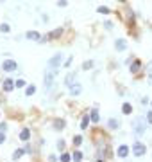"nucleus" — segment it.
<instances>
[{
    "label": "nucleus",
    "instance_id": "nucleus-11",
    "mask_svg": "<svg viewBox=\"0 0 152 162\" xmlns=\"http://www.w3.org/2000/svg\"><path fill=\"white\" fill-rule=\"evenodd\" d=\"M140 68H141V63H140V59H134V61L131 63V72H132V74H136L138 70H140Z\"/></svg>",
    "mask_w": 152,
    "mask_h": 162
},
{
    "label": "nucleus",
    "instance_id": "nucleus-2",
    "mask_svg": "<svg viewBox=\"0 0 152 162\" xmlns=\"http://www.w3.org/2000/svg\"><path fill=\"white\" fill-rule=\"evenodd\" d=\"M61 59H63V56H61V52H58V54H54L50 58V61H48V70H58V67L61 65Z\"/></svg>",
    "mask_w": 152,
    "mask_h": 162
},
{
    "label": "nucleus",
    "instance_id": "nucleus-34",
    "mask_svg": "<svg viewBox=\"0 0 152 162\" xmlns=\"http://www.w3.org/2000/svg\"><path fill=\"white\" fill-rule=\"evenodd\" d=\"M147 70H149V72H152V61L149 63V65H147Z\"/></svg>",
    "mask_w": 152,
    "mask_h": 162
},
{
    "label": "nucleus",
    "instance_id": "nucleus-23",
    "mask_svg": "<svg viewBox=\"0 0 152 162\" xmlns=\"http://www.w3.org/2000/svg\"><path fill=\"white\" fill-rule=\"evenodd\" d=\"M91 67H93V61L90 59V61H86V63H82V70H90Z\"/></svg>",
    "mask_w": 152,
    "mask_h": 162
},
{
    "label": "nucleus",
    "instance_id": "nucleus-20",
    "mask_svg": "<svg viewBox=\"0 0 152 162\" xmlns=\"http://www.w3.org/2000/svg\"><path fill=\"white\" fill-rule=\"evenodd\" d=\"M34 92H36V87H34V85H29V87H27V90H25V94H27V96H32Z\"/></svg>",
    "mask_w": 152,
    "mask_h": 162
},
{
    "label": "nucleus",
    "instance_id": "nucleus-14",
    "mask_svg": "<svg viewBox=\"0 0 152 162\" xmlns=\"http://www.w3.org/2000/svg\"><path fill=\"white\" fill-rule=\"evenodd\" d=\"M54 128L56 130H63L65 128V119H56L54 121Z\"/></svg>",
    "mask_w": 152,
    "mask_h": 162
},
{
    "label": "nucleus",
    "instance_id": "nucleus-7",
    "mask_svg": "<svg viewBox=\"0 0 152 162\" xmlns=\"http://www.w3.org/2000/svg\"><path fill=\"white\" fill-rule=\"evenodd\" d=\"M118 157H122V159H125L127 155H129V146H125V144H122V146H118Z\"/></svg>",
    "mask_w": 152,
    "mask_h": 162
},
{
    "label": "nucleus",
    "instance_id": "nucleus-16",
    "mask_svg": "<svg viewBox=\"0 0 152 162\" xmlns=\"http://www.w3.org/2000/svg\"><path fill=\"white\" fill-rule=\"evenodd\" d=\"M90 119H91L93 123H99V121H100V115H99V112H97V110H91V114H90Z\"/></svg>",
    "mask_w": 152,
    "mask_h": 162
},
{
    "label": "nucleus",
    "instance_id": "nucleus-31",
    "mask_svg": "<svg viewBox=\"0 0 152 162\" xmlns=\"http://www.w3.org/2000/svg\"><path fill=\"white\" fill-rule=\"evenodd\" d=\"M4 140H6V135H4V132H0V144H2Z\"/></svg>",
    "mask_w": 152,
    "mask_h": 162
},
{
    "label": "nucleus",
    "instance_id": "nucleus-26",
    "mask_svg": "<svg viewBox=\"0 0 152 162\" xmlns=\"http://www.w3.org/2000/svg\"><path fill=\"white\" fill-rule=\"evenodd\" d=\"M81 142H82V137H81V135H75V137H73V144H75V146H81Z\"/></svg>",
    "mask_w": 152,
    "mask_h": 162
},
{
    "label": "nucleus",
    "instance_id": "nucleus-6",
    "mask_svg": "<svg viewBox=\"0 0 152 162\" xmlns=\"http://www.w3.org/2000/svg\"><path fill=\"white\" fill-rule=\"evenodd\" d=\"M115 49L116 51H125V49H127V42H125L123 38H118L115 42Z\"/></svg>",
    "mask_w": 152,
    "mask_h": 162
},
{
    "label": "nucleus",
    "instance_id": "nucleus-10",
    "mask_svg": "<svg viewBox=\"0 0 152 162\" xmlns=\"http://www.w3.org/2000/svg\"><path fill=\"white\" fill-rule=\"evenodd\" d=\"M25 38H29V40H36V42L41 40L39 33H36V31H29V33H25Z\"/></svg>",
    "mask_w": 152,
    "mask_h": 162
},
{
    "label": "nucleus",
    "instance_id": "nucleus-28",
    "mask_svg": "<svg viewBox=\"0 0 152 162\" xmlns=\"http://www.w3.org/2000/svg\"><path fill=\"white\" fill-rule=\"evenodd\" d=\"M147 123H149V124H152V110L147 114Z\"/></svg>",
    "mask_w": 152,
    "mask_h": 162
},
{
    "label": "nucleus",
    "instance_id": "nucleus-12",
    "mask_svg": "<svg viewBox=\"0 0 152 162\" xmlns=\"http://www.w3.org/2000/svg\"><path fill=\"white\" fill-rule=\"evenodd\" d=\"M118 126H120V123H118V119H109L108 121V128H111V130H116V128H118Z\"/></svg>",
    "mask_w": 152,
    "mask_h": 162
},
{
    "label": "nucleus",
    "instance_id": "nucleus-8",
    "mask_svg": "<svg viewBox=\"0 0 152 162\" xmlns=\"http://www.w3.org/2000/svg\"><path fill=\"white\" fill-rule=\"evenodd\" d=\"M16 87V83H13L11 79H6L4 81V85H2V89H4V92H11V90Z\"/></svg>",
    "mask_w": 152,
    "mask_h": 162
},
{
    "label": "nucleus",
    "instance_id": "nucleus-27",
    "mask_svg": "<svg viewBox=\"0 0 152 162\" xmlns=\"http://www.w3.org/2000/svg\"><path fill=\"white\" fill-rule=\"evenodd\" d=\"M0 33H9V25H7V23H0Z\"/></svg>",
    "mask_w": 152,
    "mask_h": 162
},
{
    "label": "nucleus",
    "instance_id": "nucleus-29",
    "mask_svg": "<svg viewBox=\"0 0 152 162\" xmlns=\"http://www.w3.org/2000/svg\"><path fill=\"white\" fill-rule=\"evenodd\" d=\"M23 85H25V81H23V79H18V81H16V87H18V89H22Z\"/></svg>",
    "mask_w": 152,
    "mask_h": 162
},
{
    "label": "nucleus",
    "instance_id": "nucleus-19",
    "mask_svg": "<svg viewBox=\"0 0 152 162\" xmlns=\"http://www.w3.org/2000/svg\"><path fill=\"white\" fill-rule=\"evenodd\" d=\"M97 13H100V15H109L111 11H109V8H106V6H100V8L97 9Z\"/></svg>",
    "mask_w": 152,
    "mask_h": 162
},
{
    "label": "nucleus",
    "instance_id": "nucleus-15",
    "mask_svg": "<svg viewBox=\"0 0 152 162\" xmlns=\"http://www.w3.org/2000/svg\"><path fill=\"white\" fill-rule=\"evenodd\" d=\"M20 139H22V140H29V139H30V132L27 130V128L20 132Z\"/></svg>",
    "mask_w": 152,
    "mask_h": 162
},
{
    "label": "nucleus",
    "instance_id": "nucleus-33",
    "mask_svg": "<svg viewBox=\"0 0 152 162\" xmlns=\"http://www.w3.org/2000/svg\"><path fill=\"white\" fill-rule=\"evenodd\" d=\"M6 130V123H0V132H4Z\"/></svg>",
    "mask_w": 152,
    "mask_h": 162
},
{
    "label": "nucleus",
    "instance_id": "nucleus-18",
    "mask_svg": "<svg viewBox=\"0 0 152 162\" xmlns=\"http://www.w3.org/2000/svg\"><path fill=\"white\" fill-rule=\"evenodd\" d=\"M61 34H63V29H61V27H59V29L52 31L50 34H48V38H59V36H61Z\"/></svg>",
    "mask_w": 152,
    "mask_h": 162
},
{
    "label": "nucleus",
    "instance_id": "nucleus-17",
    "mask_svg": "<svg viewBox=\"0 0 152 162\" xmlns=\"http://www.w3.org/2000/svg\"><path fill=\"white\" fill-rule=\"evenodd\" d=\"M122 112L125 114V115H129L131 112H132V106H131L129 103H123V104H122Z\"/></svg>",
    "mask_w": 152,
    "mask_h": 162
},
{
    "label": "nucleus",
    "instance_id": "nucleus-32",
    "mask_svg": "<svg viewBox=\"0 0 152 162\" xmlns=\"http://www.w3.org/2000/svg\"><path fill=\"white\" fill-rule=\"evenodd\" d=\"M104 25H106V29H113V23H111V22H106Z\"/></svg>",
    "mask_w": 152,
    "mask_h": 162
},
{
    "label": "nucleus",
    "instance_id": "nucleus-5",
    "mask_svg": "<svg viewBox=\"0 0 152 162\" xmlns=\"http://www.w3.org/2000/svg\"><path fill=\"white\" fill-rule=\"evenodd\" d=\"M56 78V72L54 70H47V74H45V87L47 89H50L52 87V79Z\"/></svg>",
    "mask_w": 152,
    "mask_h": 162
},
{
    "label": "nucleus",
    "instance_id": "nucleus-21",
    "mask_svg": "<svg viewBox=\"0 0 152 162\" xmlns=\"http://www.w3.org/2000/svg\"><path fill=\"white\" fill-rule=\"evenodd\" d=\"M90 121H91L90 117H82V121H81V128H82V130H86V126H88Z\"/></svg>",
    "mask_w": 152,
    "mask_h": 162
},
{
    "label": "nucleus",
    "instance_id": "nucleus-9",
    "mask_svg": "<svg viewBox=\"0 0 152 162\" xmlns=\"http://www.w3.org/2000/svg\"><path fill=\"white\" fill-rule=\"evenodd\" d=\"M81 90H82V87H81L79 83H75V85H72V87H70V96H79Z\"/></svg>",
    "mask_w": 152,
    "mask_h": 162
},
{
    "label": "nucleus",
    "instance_id": "nucleus-24",
    "mask_svg": "<svg viewBox=\"0 0 152 162\" xmlns=\"http://www.w3.org/2000/svg\"><path fill=\"white\" fill-rule=\"evenodd\" d=\"M23 153H25V149H23V148H22V149H16L15 155H13V159H20V157H22Z\"/></svg>",
    "mask_w": 152,
    "mask_h": 162
},
{
    "label": "nucleus",
    "instance_id": "nucleus-22",
    "mask_svg": "<svg viewBox=\"0 0 152 162\" xmlns=\"http://www.w3.org/2000/svg\"><path fill=\"white\" fill-rule=\"evenodd\" d=\"M72 159L75 162H79V160H82V153H81V151H75V153L72 155Z\"/></svg>",
    "mask_w": 152,
    "mask_h": 162
},
{
    "label": "nucleus",
    "instance_id": "nucleus-1",
    "mask_svg": "<svg viewBox=\"0 0 152 162\" xmlns=\"http://www.w3.org/2000/svg\"><path fill=\"white\" fill-rule=\"evenodd\" d=\"M132 128H134V133H136V135H143L147 124H145L143 119L140 117V119H134V123H132Z\"/></svg>",
    "mask_w": 152,
    "mask_h": 162
},
{
    "label": "nucleus",
    "instance_id": "nucleus-13",
    "mask_svg": "<svg viewBox=\"0 0 152 162\" xmlns=\"http://www.w3.org/2000/svg\"><path fill=\"white\" fill-rule=\"evenodd\" d=\"M65 83L68 85V87H72V85H75V74H68L65 78Z\"/></svg>",
    "mask_w": 152,
    "mask_h": 162
},
{
    "label": "nucleus",
    "instance_id": "nucleus-30",
    "mask_svg": "<svg viewBox=\"0 0 152 162\" xmlns=\"http://www.w3.org/2000/svg\"><path fill=\"white\" fill-rule=\"evenodd\" d=\"M66 4H68V2H65V0H59V2H58V6H59V8H65Z\"/></svg>",
    "mask_w": 152,
    "mask_h": 162
},
{
    "label": "nucleus",
    "instance_id": "nucleus-25",
    "mask_svg": "<svg viewBox=\"0 0 152 162\" xmlns=\"http://www.w3.org/2000/svg\"><path fill=\"white\" fill-rule=\"evenodd\" d=\"M70 160H72V155H68V153L61 155V162H70Z\"/></svg>",
    "mask_w": 152,
    "mask_h": 162
},
{
    "label": "nucleus",
    "instance_id": "nucleus-3",
    "mask_svg": "<svg viewBox=\"0 0 152 162\" xmlns=\"http://www.w3.org/2000/svg\"><path fill=\"white\" fill-rule=\"evenodd\" d=\"M145 151H147L145 144H141V142H134V146H132V153L136 155V157H141V155H145Z\"/></svg>",
    "mask_w": 152,
    "mask_h": 162
},
{
    "label": "nucleus",
    "instance_id": "nucleus-4",
    "mask_svg": "<svg viewBox=\"0 0 152 162\" xmlns=\"http://www.w3.org/2000/svg\"><path fill=\"white\" fill-rule=\"evenodd\" d=\"M16 61H13V59H6L4 63H2V68L4 70H7V72H13V70H16Z\"/></svg>",
    "mask_w": 152,
    "mask_h": 162
}]
</instances>
